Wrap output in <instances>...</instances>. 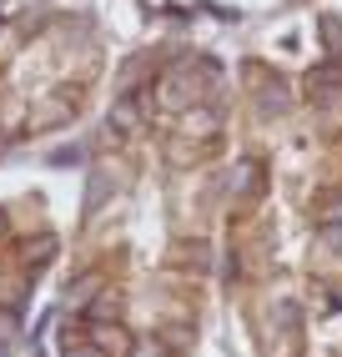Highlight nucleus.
Wrapping results in <instances>:
<instances>
[{
  "mask_svg": "<svg viewBox=\"0 0 342 357\" xmlns=\"http://www.w3.org/2000/svg\"><path fill=\"white\" fill-rule=\"evenodd\" d=\"M10 231V217H6V211H0V236H6Z\"/></svg>",
  "mask_w": 342,
  "mask_h": 357,
  "instance_id": "6",
  "label": "nucleus"
},
{
  "mask_svg": "<svg viewBox=\"0 0 342 357\" xmlns=\"http://www.w3.org/2000/svg\"><path fill=\"white\" fill-rule=\"evenodd\" d=\"M121 317V297L116 292H96L86 302V322H116Z\"/></svg>",
  "mask_w": 342,
  "mask_h": 357,
  "instance_id": "4",
  "label": "nucleus"
},
{
  "mask_svg": "<svg viewBox=\"0 0 342 357\" xmlns=\"http://www.w3.org/2000/svg\"><path fill=\"white\" fill-rule=\"evenodd\" d=\"M51 257H56V236H31V242L20 247V267H26V272H40Z\"/></svg>",
  "mask_w": 342,
  "mask_h": 357,
  "instance_id": "3",
  "label": "nucleus"
},
{
  "mask_svg": "<svg viewBox=\"0 0 342 357\" xmlns=\"http://www.w3.org/2000/svg\"><path fill=\"white\" fill-rule=\"evenodd\" d=\"M61 357H106L101 347H96V342H66V352Z\"/></svg>",
  "mask_w": 342,
  "mask_h": 357,
  "instance_id": "5",
  "label": "nucleus"
},
{
  "mask_svg": "<svg viewBox=\"0 0 342 357\" xmlns=\"http://www.w3.org/2000/svg\"><path fill=\"white\" fill-rule=\"evenodd\" d=\"M76 106H81V91L70 86V91H61L56 101H45V106H40L36 126H61V121H70V116H76Z\"/></svg>",
  "mask_w": 342,
  "mask_h": 357,
  "instance_id": "2",
  "label": "nucleus"
},
{
  "mask_svg": "<svg viewBox=\"0 0 342 357\" xmlns=\"http://www.w3.org/2000/svg\"><path fill=\"white\" fill-rule=\"evenodd\" d=\"M86 327H91V337H86V342H96L106 357H131L136 342H131V332L121 327V322H86Z\"/></svg>",
  "mask_w": 342,
  "mask_h": 357,
  "instance_id": "1",
  "label": "nucleus"
}]
</instances>
